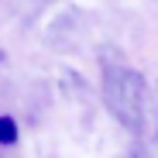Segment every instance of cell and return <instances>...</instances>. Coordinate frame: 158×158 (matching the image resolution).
<instances>
[{"mask_svg": "<svg viewBox=\"0 0 158 158\" xmlns=\"http://www.w3.org/2000/svg\"><path fill=\"white\" fill-rule=\"evenodd\" d=\"M103 103H107L110 117L127 131V134H141L144 117H148V83L138 69L131 65H103Z\"/></svg>", "mask_w": 158, "mask_h": 158, "instance_id": "cell-1", "label": "cell"}, {"mask_svg": "<svg viewBox=\"0 0 158 158\" xmlns=\"http://www.w3.org/2000/svg\"><path fill=\"white\" fill-rule=\"evenodd\" d=\"M17 138H21V131H17L14 117H7V114H0V144H14Z\"/></svg>", "mask_w": 158, "mask_h": 158, "instance_id": "cell-2", "label": "cell"}, {"mask_svg": "<svg viewBox=\"0 0 158 158\" xmlns=\"http://www.w3.org/2000/svg\"><path fill=\"white\" fill-rule=\"evenodd\" d=\"M124 158H151L148 148H144V141H141V134H134V141L127 144V155H124Z\"/></svg>", "mask_w": 158, "mask_h": 158, "instance_id": "cell-3", "label": "cell"}]
</instances>
